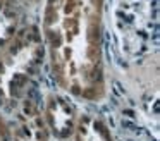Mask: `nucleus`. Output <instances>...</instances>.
<instances>
[{"mask_svg":"<svg viewBox=\"0 0 160 141\" xmlns=\"http://www.w3.org/2000/svg\"><path fill=\"white\" fill-rule=\"evenodd\" d=\"M0 141H5V136H4V131H2V127H0Z\"/></svg>","mask_w":160,"mask_h":141,"instance_id":"nucleus-1","label":"nucleus"}]
</instances>
